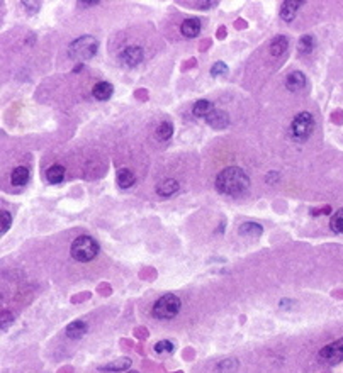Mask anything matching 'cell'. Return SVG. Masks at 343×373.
<instances>
[{
	"instance_id": "4fadbf2b",
	"label": "cell",
	"mask_w": 343,
	"mask_h": 373,
	"mask_svg": "<svg viewBox=\"0 0 343 373\" xmlns=\"http://www.w3.org/2000/svg\"><path fill=\"white\" fill-rule=\"evenodd\" d=\"M179 182L175 180V178H167V180L160 182L157 185V193L160 197H172L174 193L179 192Z\"/></svg>"
},
{
	"instance_id": "7a4b0ae2",
	"label": "cell",
	"mask_w": 343,
	"mask_h": 373,
	"mask_svg": "<svg viewBox=\"0 0 343 373\" xmlns=\"http://www.w3.org/2000/svg\"><path fill=\"white\" fill-rule=\"evenodd\" d=\"M71 258L82 263L92 261L99 254V243L92 236H79L70 246Z\"/></svg>"
},
{
	"instance_id": "52a82bcc",
	"label": "cell",
	"mask_w": 343,
	"mask_h": 373,
	"mask_svg": "<svg viewBox=\"0 0 343 373\" xmlns=\"http://www.w3.org/2000/svg\"><path fill=\"white\" fill-rule=\"evenodd\" d=\"M143 58H145V54H143V49L140 46H128L121 53V63L128 66V68L138 66L143 61Z\"/></svg>"
},
{
	"instance_id": "8fae6325",
	"label": "cell",
	"mask_w": 343,
	"mask_h": 373,
	"mask_svg": "<svg viewBox=\"0 0 343 373\" xmlns=\"http://www.w3.org/2000/svg\"><path fill=\"white\" fill-rule=\"evenodd\" d=\"M180 32H182V36L189 37V40L199 36V32H201V21L196 19V17L185 19L180 26Z\"/></svg>"
},
{
	"instance_id": "5b68a950",
	"label": "cell",
	"mask_w": 343,
	"mask_h": 373,
	"mask_svg": "<svg viewBox=\"0 0 343 373\" xmlns=\"http://www.w3.org/2000/svg\"><path fill=\"white\" fill-rule=\"evenodd\" d=\"M313 129H314V119L309 112H299L292 119V124H291L292 136L299 139V141H304V139L311 136Z\"/></svg>"
},
{
	"instance_id": "4316f807",
	"label": "cell",
	"mask_w": 343,
	"mask_h": 373,
	"mask_svg": "<svg viewBox=\"0 0 343 373\" xmlns=\"http://www.w3.org/2000/svg\"><path fill=\"white\" fill-rule=\"evenodd\" d=\"M15 319V316L12 312H9V310H4L2 316H0V326H2V329H7V327L12 324Z\"/></svg>"
},
{
	"instance_id": "8992f818",
	"label": "cell",
	"mask_w": 343,
	"mask_h": 373,
	"mask_svg": "<svg viewBox=\"0 0 343 373\" xmlns=\"http://www.w3.org/2000/svg\"><path fill=\"white\" fill-rule=\"evenodd\" d=\"M319 360H321L323 363H330V365L343 361V338L336 339V341L330 343L328 346L321 348V351H319Z\"/></svg>"
},
{
	"instance_id": "2e32d148",
	"label": "cell",
	"mask_w": 343,
	"mask_h": 373,
	"mask_svg": "<svg viewBox=\"0 0 343 373\" xmlns=\"http://www.w3.org/2000/svg\"><path fill=\"white\" fill-rule=\"evenodd\" d=\"M46 180L51 183V185H58L65 180V166L62 165H51L46 170Z\"/></svg>"
},
{
	"instance_id": "83f0119b",
	"label": "cell",
	"mask_w": 343,
	"mask_h": 373,
	"mask_svg": "<svg viewBox=\"0 0 343 373\" xmlns=\"http://www.w3.org/2000/svg\"><path fill=\"white\" fill-rule=\"evenodd\" d=\"M0 221H2V234L9 231L10 227V221H12V215H10L7 210H2V214H0Z\"/></svg>"
},
{
	"instance_id": "603a6c76",
	"label": "cell",
	"mask_w": 343,
	"mask_h": 373,
	"mask_svg": "<svg viewBox=\"0 0 343 373\" xmlns=\"http://www.w3.org/2000/svg\"><path fill=\"white\" fill-rule=\"evenodd\" d=\"M330 227H331V231L336 232V234H343V209L336 210L333 214V217H331V221H330Z\"/></svg>"
},
{
	"instance_id": "f1b7e54d",
	"label": "cell",
	"mask_w": 343,
	"mask_h": 373,
	"mask_svg": "<svg viewBox=\"0 0 343 373\" xmlns=\"http://www.w3.org/2000/svg\"><path fill=\"white\" fill-rule=\"evenodd\" d=\"M27 14H36L41 9V2H22Z\"/></svg>"
},
{
	"instance_id": "30bf717a",
	"label": "cell",
	"mask_w": 343,
	"mask_h": 373,
	"mask_svg": "<svg viewBox=\"0 0 343 373\" xmlns=\"http://www.w3.org/2000/svg\"><path fill=\"white\" fill-rule=\"evenodd\" d=\"M285 87L291 92H299L306 87V76H304L302 71H291L285 78Z\"/></svg>"
},
{
	"instance_id": "7c38bea8",
	"label": "cell",
	"mask_w": 343,
	"mask_h": 373,
	"mask_svg": "<svg viewBox=\"0 0 343 373\" xmlns=\"http://www.w3.org/2000/svg\"><path fill=\"white\" fill-rule=\"evenodd\" d=\"M112 93H114V87H112V83H109V82H99L92 88V95L97 100H101V102L109 100L112 97Z\"/></svg>"
},
{
	"instance_id": "f546056e",
	"label": "cell",
	"mask_w": 343,
	"mask_h": 373,
	"mask_svg": "<svg viewBox=\"0 0 343 373\" xmlns=\"http://www.w3.org/2000/svg\"><path fill=\"white\" fill-rule=\"evenodd\" d=\"M80 7H90V5H97L99 0H84V2H79Z\"/></svg>"
},
{
	"instance_id": "e0dca14e",
	"label": "cell",
	"mask_w": 343,
	"mask_h": 373,
	"mask_svg": "<svg viewBox=\"0 0 343 373\" xmlns=\"http://www.w3.org/2000/svg\"><path fill=\"white\" fill-rule=\"evenodd\" d=\"M116 180H118V185L121 188H129L135 185V182H136V176L135 173H132L131 170L128 168H121L118 170V175H116Z\"/></svg>"
},
{
	"instance_id": "277c9868",
	"label": "cell",
	"mask_w": 343,
	"mask_h": 373,
	"mask_svg": "<svg viewBox=\"0 0 343 373\" xmlns=\"http://www.w3.org/2000/svg\"><path fill=\"white\" fill-rule=\"evenodd\" d=\"M99 49V43L96 37L92 36H84L75 40L73 43L70 44L68 48V54L71 60H90L97 54Z\"/></svg>"
},
{
	"instance_id": "3957f363",
	"label": "cell",
	"mask_w": 343,
	"mask_h": 373,
	"mask_svg": "<svg viewBox=\"0 0 343 373\" xmlns=\"http://www.w3.org/2000/svg\"><path fill=\"white\" fill-rule=\"evenodd\" d=\"M182 302L180 299L174 293H165L163 297H160L157 302L153 304L151 314L155 319H174V317L180 312Z\"/></svg>"
},
{
	"instance_id": "ba28073f",
	"label": "cell",
	"mask_w": 343,
	"mask_h": 373,
	"mask_svg": "<svg viewBox=\"0 0 343 373\" xmlns=\"http://www.w3.org/2000/svg\"><path fill=\"white\" fill-rule=\"evenodd\" d=\"M301 0H285V2H282L280 5V17L282 21L285 22H291L292 19L296 17V14L299 12V9L302 7Z\"/></svg>"
},
{
	"instance_id": "484cf974",
	"label": "cell",
	"mask_w": 343,
	"mask_h": 373,
	"mask_svg": "<svg viewBox=\"0 0 343 373\" xmlns=\"http://www.w3.org/2000/svg\"><path fill=\"white\" fill-rule=\"evenodd\" d=\"M226 71H228V66H226V63H223V61H218V63H214L213 65V68H211V76H223Z\"/></svg>"
},
{
	"instance_id": "6da1fadb",
	"label": "cell",
	"mask_w": 343,
	"mask_h": 373,
	"mask_svg": "<svg viewBox=\"0 0 343 373\" xmlns=\"http://www.w3.org/2000/svg\"><path fill=\"white\" fill-rule=\"evenodd\" d=\"M250 187V176L238 166H228L216 176V188L223 195H240Z\"/></svg>"
},
{
	"instance_id": "d6986e66",
	"label": "cell",
	"mask_w": 343,
	"mask_h": 373,
	"mask_svg": "<svg viewBox=\"0 0 343 373\" xmlns=\"http://www.w3.org/2000/svg\"><path fill=\"white\" fill-rule=\"evenodd\" d=\"M241 236H248V238H258L263 232V227L257 224V222H245V224L240 226L238 229Z\"/></svg>"
},
{
	"instance_id": "cb8c5ba5",
	"label": "cell",
	"mask_w": 343,
	"mask_h": 373,
	"mask_svg": "<svg viewBox=\"0 0 343 373\" xmlns=\"http://www.w3.org/2000/svg\"><path fill=\"white\" fill-rule=\"evenodd\" d=\"M314 37L313 36H302L301 40H299V44H297V49H299L301 53H311L313 49H314Z\"/></svg>"
},
{
	"instance_id": "9c48e42d",
	"label": "cell",
	"mask_w": 343,
	"mask_h": 373,
	"mask_svg": "<svg viewBox=\"0 0 343 373\" xmlns=\"http://www.w3.org/2000/svg\"><path fill=\"white\" fill-rule=\"evenodd\" d=\"M206 122L211 127H214V129H224L226 126H228V122H230V117H228V114L224 112V110H218V109H214L211 114L206 117Z\"/></svg>"
},
{
	"instance_id": "7402d4cb",
	"label": "cell",
	"mask_w": 343,
	"mask_h": 373,
	"mask_svg": "<svg viewBox=\"0 0 343 373\" xmlns=\"http://www.w3.org/2000/svg\"><path fill=\"white\" fill-rule=\"evenodd\" d=\"M172 134H174V126H172V122H168V121L162 122V124L157 127V138L160 141H167V139L172 138Z\"/></svg>"
},
{
	"instance_id": "9a60e30c",
	"label": "cell",
	"mask_w": 343,
	"mask_h": 373,
	"mask_svg": "<svg viewBox=\"0 0 343 373\" xmlns=\"http://www.w3.org/2000/svg\"><path fill=\"white\" fill-rule=\"evenodd\" d=\"M29 168H26V166H17V168L12 170V173H10V182H12V185L15 187H24L27 182H29Z\"/></svg>"
},
{
	"instance_id": "d4e9b609",
	"label": "cell",
	"mask_w": 343,
	"mask_h": 373,
	"mask_svg": "<svg viewBox=\"0 0 343 373\" xmlns=\"http://www.w3.org/2000/svg\"><path fill=\"white\" fill-rule=\"evenodd\" d=\"M174 343L168 341V339H163V341H158L157 344H155V353H158V355H170V353H174Z\"/></svg>"
},
{
	"instance_id": "ac0fdd59",
	"label": "cell",
	"mask_w": 343,
	"mask_h": 373,
	"mask_svg": "<svg viewBox=\"0 0 343 373\" xmlns=\"http://www.w3.org/2000/svg\"><path fill=\"white\" fill-rule=\"evenodd\" d=\"M214 110V105L209 102V100H199V102L194 104L192 107V114L196 115V117H204L206 119L209 114H211Z\"/></svg>"
},
{
	"instance_id": "44dd1931",
	"label": "cell",
	"mask_w": 343,
	"mask_h": 373,
	"mask_svg": "<svg viewBox=\"0 0 343 373\" xmlns=\"http://www.w3.org/2000/svg\"><path fill=\"white\" fill-rule=\"evenodd\" d=\"M287 46H289V41L284 36H277L272 40V44H270V54L272 56H280L282 53L285 51Z\"/></svg>"
},
{
	"instance_id": "4dcf8cb0",
	"label": "cell",
	"mask_w": 343,
	"mask_h": 373,
	"mask_svg": "<svg viewBox=\"0 0 343 373\" xmlns=\"http://www.w3.org/2000/svg\"><path fill=\"white\" fill-rule=\"evenodd\" d=\"M126 373H140V371H135V370H131V371H126Z\"/></svg>"
},
{
	"instance_id": "5bb4252c",
	"label": "cell",
	"mask_w": 343,
	"mask_h": 373,
	"mask_svg": "<svg viewBox=\"0 0 343 373\" xmlns=\"http://www.w3.org/2000/svg\"><path fill=\"white\" fill-rule=\"evenodd\" d=\"M87 334V322L84 321H73L66 326V336L70 339H80Z\"/></svg>"
},
{
	"instance_id": "ffe728a7",
	"label": "cell",
	"mask_w": 343,
	"mask_h": 373,
	"mask_svg": "<svg viewBox=\"0 0 343 373\" xmlns=\"http://www.w3.org/2000/svg\"><path fill=\"white\" fill-rule=\"evenodd\" d=\"M129 366H131L129 358H121V360L112 361V363L101 366V370L102 371H126V370H129Z\"/></svg>"
}]
</instances>
